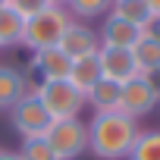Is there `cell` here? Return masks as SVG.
Returning a JSON list of instances; mask_svg holds the SVG:
<instances>
[{"mask_svg": "<svg viewBox=\"0 0 160 160\" xmlns=\"http://www.w3.org/2000/svg\"><path fill=\"white\" fill-rule=\"evenodd\" d=\"M138 119L113 110V113H94L88 122V151L101 160H122L129 157L135 138H138Z\"/></svg>", "mask_w": 160, "mask_h": 160, "instance_id": "obj_1", "label": "cell"}, {"mask_svg": "<svg viewBox=\"0 0 160 160\" xmlns=\"http://www.w3.org/2000/svg\"><path fill=\"white\" fill-rule=\"evenodd\" d=\"M72 22L69 10L63 3H50L47 10L35 13L25 19V32H22V47L25 50H44V47H57L66 25Z\"/></svg>", "mask_w": 160, "mask_h": 160, "instance_id": "obj_2", "label": "cell"}, {"mask_svg": "<svg viewBox=\"0 0 160 160\" xmlns=\"http://www.w3.org/2000/svg\"><path fill=\"white\" fill-rule=\"evenodd\" d=\"M32 94H38V101L44 104V110L50 113V119H75L85 110V94L78 91L69 78H57V82H41Z\"/></svg>", "mask_w": 160, "mask_h": 160, "instance_id": "obj_3", "label": "cell"}, {"mask_svg": "<svg viewBox=\"0 0 160 160\" xmlns=\"http://www.w3.org/2000/svg\"><path fill=\"white\" fill-rule=\"evenodd\" d=\"M44 138L50 141V148L57 151L60 160H75L88 151V122H82L78 116L75 119H53Z\"/></svg>", "mask_w": 160, "mask_h": 160, "instance_id": "obj_4", "label": "cell"}, {"mask_svg": "<svg viewBox=\"0 0 160 160\" xmlns=\"http://www.w3.org/2000/svg\"><path fill=\"white\" fill-rule=\"evenodd\" d=\"M10 122H13V129H16V135L19 138H41V135H47V129H50V113L44 110V104L38 101V94H22L13 107H10Z\"/></svg>", "mask_w": 160, "mask_h": 160, "instance_id": "obj_5", "label": "cell"}, {"mask_svg": "<svg viewBox=\"0 0 160 160\" xmlns=\"http://www.w3.org/2000/svg\"><path fill=\"white\" fill-rule=\"evenodd\" d=\"M69 66H72V60H69L60 47L32 50V60H28V66L22 69L25 78H28V91H35L41 82H57V78H66V75H69Z\"/></svg>", "mask_w": 160, "mask_h": 160, "instance_id": "obj_6", "label": "cell"}, {"mask_svg": "<svg viewBox=\"0 0 160 160\" xmlns=\"http://www.w3.org/2000/svg\"><path fill=\"white\" fill-rule=\"evenodd\" d=\"M157 104H160V101H157V94L151 91V85H148L144 75H135V78H129V82L122 85L119 113H126V116H132V119H141V116H148Z\"/></svg>", "mask_w": 160, "mask_h": 160, "instance_id": "obj_7", "label": "cell"}, {"mask_svg": "<svg viewBox=\"0 0 160 160\" xmlns=\"http://www.w3.org/2000/svg\"><path fill=\"white\" fill-rule=\"evenodd\" d=\"M57 47H60L69 60H78V57L98 53V50H101V38H98V28H91V25H85V22L72 19V22L66 25V32H63V38H60Z\"/></svg>", "mask_w": 160, "mask_h": 160, "instance_id": "obj_8", "label": "cell"}, {"mask_svg": "<svg viewBox=\"0 0 160 160\" xmlns=\"http://www.w3.org/2000/svg\"><path fill=\"white\" fill-rule=\"evenodd\" d=\"M98 38H101V47H126V50H132V47L141 41V28L110 10V13L101 19Z\"/></svg>", "mask_w": 160, "mask_h": 160, "instance_id": "obj_9", "label": "cell"}, {"mask_svg": "<svg viewBox=\"0 0 160 160\" xmlns=\"http://www.w3.org/2000/svg\"><path fill=\"white\" fill-rule=\"evenodd\" d=\"M98 63H101V75L110 78V82H119V85H126L129 78L138 75L132 50H126V47H101L98 50Z\"/></svg>", "mask_w": 160, "mask_h": 160, "instance_id": "obj_10", "label": "cell"}, {"mask_svg": "<svg viewBox=\"0 0 160 160\" xmlns=\"http://www.w3.org/2000/svg\"><path fill=\"white\" fill-rule=\"evenodd\" d=\"M22 94H28V78L19 66L0 63V110H10Z\"/></svg>", "mask_w": 160, "mask_h": 160, "instance_id": "obj_11", "label": "cell"}, {"mask_svg": "<svg viewBox=\"0 0 160 160\" xmlns=\"http://www.w3.org/2000/svg\"><path fill=\"white\" fill-rule=\"evenodd\" d=\"M119 98H122V85L110 82V78H101L85 94V107H91L94 113H113V110H119Z\"/></svg>", "mask_w": 160, "mask_h": 160, "instance_id": "obj_12", "label": "cell"}, {"mask_svg": "<svg viewBox=\"0 0 160 160\" xmlns=\"http://www.w3.org/2000/svg\"><path fill=\"white\" fill-rule=\"evenodd\" d=\"M69 82L82 91V94H88L98 82H101V63H98V53H88V57H78V60H72V66H69Z\"/></svg>", "mask_w": 160, "mask_h": 160, "instance_id": "obj_13", "label": "cell"}, {"mask_svg": "<svg viewBox=\"0 0 160 160\" xmlns=\"http://www.w3.org/2000/svg\"><path fill=\"white\" fill-rule=\"evenodd\" d=\"M22 32H25V16H19L10 3L0 7V50L22 47Z\"/></svg>", "mask_w": 160, "mask_h": 160, "instance_id": "obj_14", "label": "cell"}, {"mask_svg": "<svg viewBox=\"0 0 160 160\" xmlns=\"http://www.w3.org/2000/svg\"><path fill=\"white\" fill-rule=\"evenodd\" d=\"M132 60H135V66H138V75L157 72V69H160V41L141 35V41L132 47Z\"/></svg>", "mask_w": 160, "mask_h": 160, "instance_id": "obj_15", "label": "cell"}, {"mask_svg": "<svg viewBox=\"0 0 160 160\" xmlns=\"http://www.w3.org/2000/svg\"><path fill=\"white\" fill-rule=\"evenodd\" d=\"M63 7L69 10L72 19L91 22V19H104V16L113 10V0H66Z\"/></svg>", "mask_w": 160, "mask_h": 160, "instance_id": "obj_16", "label": "cell"}, {"mask_svg": "<svg viewBox=\"0 0 160 160\" xmlns=\"http://www.w3.org/2000/svg\"><path fill=\"white\" fill-rule=\"evenodd\" d=\"M126 160H160V129H141Z\"/></svg>", "mask_w": 160, "mask_h": 160, "instance_id": "obj_17", "label": "cell"}, {"mask_svg": "<svg viewBox=\"0 0 160 160\" xmlns=\"http://www.w3.org/2000/svg\"><path fill=\"white\" fill-rule=\"evenodd\" d=\"M113 13L135 22L138 28H144V22L151 19V10H148V0H113Z\"/></svg>", "mask_w": 160, "mask_h": 160, "instance_id": "obj_18", "label": "cell"}, {"mask_svg": "<svg viewBox=\"0 0 160 160\" xmlns=\"http://www.w3.org/2000/svg\"><path fill=\"white\" fill-rule=\"evenodd\" d=\"M16 154H19V160H60L44 135L41 138H22V148Z\"/></svg>", "mask_w": 160, "mask_h": 160, "instance_id": "obj_19", "label": "cell"}, {"mask_svg": "<svg viewBox=\"0 0 160 160\" xmlns=\"http://www.w3.org/2000/svg\"><path fill=\"white\" fill-rule=\"evenodd\" d=\"M7 3L19 13V16H35V13H41V10H47L50 3H53V0H7Z\"/></svg>", "mask_w": 160, "mask_h": 160, "instance_id": "obj_20", "label": "cell"}, {"mask_svg": "<svg viewBox=\"0 0 160 160\" xmlns=\"http://www.w3.org/2000/svg\"><path fill=\"white\" fill-rule=\"evenodd\" d=\"M141 35H144V38H154V41H160V16H151V19L144 22Z\"/></svg>", "mask_w": 160, "mask_h": 160, "instance_id": "obj_21", "label": "cell"}, {"mask_svg": "<svg viewBox=\"0 0 160 160\" xmlns=\"http://www.w3.org/2000/svg\"><path fill=\"white\" fill-rule=\"evenodd\" d=\"M144 78H148V85H151V91H154V94H157V101H160V69H157V72H148Z\"/></svg>", "mask_w": 160, "mask_h": 160, "instance_id": "obj_22", "label": "cell"}, {"mask_svg": "<svg viewBox=\"0 0 160 160\" xmlns=\"http://www.w3.org/2000/svg\"><path fill=\"white\" fill-rule=\"evenodd\" d=\"M148 10H151V16H160V0H148Z\"/></svg>", "mask_w": 160, "mask_h": 160, "instance_id": "obj_23", "label": "cell"}, {"mask_svg": "<svg viewBox=\"0 0 160 160\" xmlns=\"http://www.w3.org/2000/svg\"><path fill=\"white\" fill-rule=\"evenodd\" d=\"M0 160H19L16 151H0Z\"/></svg>", "mask_w": 160, "mask_h": 160, "instance_id": "obj_24", "label": "cell"}, {"mask_svg": "<svg viewBox=\"0 0 160 160\" xmlns=\"http://www.w3.org/2000/svg\"><path fill=\"white\" fill-rule=\"evenodd\" d=\"M0 7H7V0H0Z\"/></svg>", "mask_w": 160, "mask_h": 160, "instance_id": "obj_25", "label": "cell"}, {"mask_svg": "<svg viewBox=\"0 0 160 160\" xmlns=\"http://www.w3.org/2000/svg\"><path fill=\"white\" fill-rule=\"evenodd\" d=\"M53 3H66V0H53Z\"/></svg>", "mask_w": 160, "mask_h": 160, "instance_id": "obj_26", "label": "cell"}]
</instances>
